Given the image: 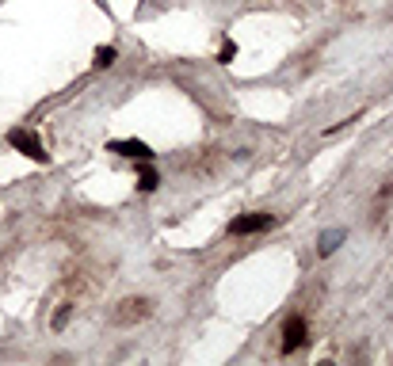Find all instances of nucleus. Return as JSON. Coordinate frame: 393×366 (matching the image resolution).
Here are the masks:
<instances>
[{
	"label": "nucleus",
	"instance_id": "obj_1",
	"mask_svg": "<svg viewBox=\"0 0 393 366\" xmlns=\"http://www.w3.org/2000/svg\"><path fill=\"white\" fill-rule=\"evenodd\" d=\"M8 145H12V149H20V153H27L31 161H46L42 142L31 134V130H12V134H8Z\"/></svg>",
	"mask_w": 393,
	"mask_h": 366
},
{
	"label": "nucleus",
	"instance_id": "obj_2",
	"mask_svg": "<svg viewBox=\"0 0 393 366\" xmlns=\"http://www.w3.org/2000/svg\"><path fill=\"white\" fill-rule=\"evenodd\" d=\"M267 225H275V218H271V214H245V218H237V221L229 225V233L245 237V233H260V229H267Z\"/></svg>",
	"mask_w": 393,
	"mask_h": 366
},
{
	"label": "nucleus",
	"instance_id": "obj_3",
	"mask_svg": "<svg viewBox=\"0 0 393 366\" xmlns=\"http://www.w3.org/2000/svg\"><path fill=\"white\" fill-rule=\"evenodd\" d=\"M306 343V321L302 317H290L286 328H283V351H294V347Z\"/></svg>",
	"mask_w": 393,
	"mask_h": 366
},
{
	"label": "nucleus",
	"instance_id": "obj_4",
	"mask_svg": "<svg viewBox=\"0 0 393 366\" xmlns=\"http://www.w3.org/2000/svg\"><path fill=\"white\" fill-rule=\"evenodd\" d=\"M107 153H123V157H138V161H149V157H153V149H149L145 142H134V138H130V142H111V145H107Z\"/></svg>",
	"mask_w": 393,
	"mask_h": 366
},
{
	"label": "nucleus",
	"instance_id": "obj_5",
	"mask_svg": "<svg viewBox=\"0 0 393 366\" xmlns=\"http://www.w3.org/2000/svg\"><path fill=\"white\" fill-rule=\"evenodd\" d=\"M344 237H348L344 229H329V233H321V240H317V252H321V256H332V252L344 244Z\"/></svg>",
	"mask_w": 393,
	"mask_h": 366
},
{
	"label": "nucleus",
	"instance_id": "obj_6",
	"mask_svg": "<svg viewBox=\"0 0 393 366\" xmlns=\"http://www.w3.org/2000/svg\"><path fill=\"white\" fill-rule=\"evenodd\" d=\"M126 309H119V321H134V317L149 313V302H123Z\"/></svg>",
	"mask_w": 393,
	"mask_h": 366
},
{
	"label": "nucleus",
	"instance_id": "obj_7",
	"mask_svg": "<svg viewBox=\"0 0 393 366\" xmlns=\"http://www.w3.org/2000/svg\"><path fill=\"white\" fill-rule=\"evenodd\" d=\"M138 187H142V191H153V187H157V172H153V168H142V176H138Z\"/></svg>",
	"mask_w": 393,
	"mask_h": 366
},
{
	"label": "nucleus",
	"instance_id": "obj_8",
	"mask_svg": "<svg viewBox=\"0 0 393 366\" xmlns=\"http://www.w3.org/2000/svg\"><path fill=\"white\" fill-rule=\"evenodd\" d=\"M111 61H115V50H107V46H104V50H96V69H107Z\"/></svg>",
	"mask_w": 393,
	"mask_h": 366
},
{
	"label": "nucleus",
	"instance_id": "obj_9",
	"mask_svg": "<svg viewBox=\"0 0 393 366\" xmlns=\"http://www.w3.org/2000/svg\"><path fill=\"white\" fill-rule=\"evenodd\" d=\"M233 58H237V42H226V46H222V54H218V61H222V65H229Z\"/></svg>",
	"mask_w": 393,
	"mask_h": 366
}]
</instances>
